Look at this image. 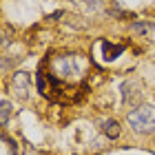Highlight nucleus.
I'll return each instance as SVG.
<instances>
[{
	"instance_id": "f257e3e1",
	"label": "nucleus",
	"mask_w": 155,
	"mask_h": 155,
	"mask_svg": "<svg viewBox=\"0 0 155 155\" xmlns=\"http://www.w3.org/2000/svg\"><path fill=\"white\" fill-rule=\"evenodd\" d=\"M51 69H53V78L60 82H73L84 73V60L78 53H62L55 55L51 60Z\"/></svg>"
},
{
	"instance_id": "f03ea898",
	"label": "nucleus",
	"mask_w": 155,
	"mask_h": 155,
	"mask_svg": "<svg viewBox=\"0 0 155 155\" xmlns=\"http://www.w3.org/2000/svg\"><path fill=\"white\" fill-rule=\"evenodd\" d=\"M126 122L135 133H153L155 131V107L153 104H140L126 113Z\"/></svg>"
},
{
	"instance_id": "7ed1b4c3",
	"label": "nucleus",
	"mask_w": 155,
	"mask_h": 155,
	"mask_svg": "<svg viewBox=\"0 0 155 155\" xmlns=\"http://www.w3.org/2000/svg\"><path fill=\"white\" fill-rule=\"evenodd\" d=\"M11 93L18 97V100H27L31 93V75L27 71H16L11 78V84H9Z\"/></svg>"
},
{
	"instance_id": "20e7f679",
	"label": "nucleus",
	"mask_w": 155,
	"mask_h": 155,
	"mask_svg": "<svg viewBox=\"0 0 155 155\" xmlns=\"http://www.w3.org/2000/svg\"><path fill=\"white\" fill-rule=\"evenodd\" d=\"M120 89H122L124 102L137 109V107H140V100H142V82H137V80H126Z\"/></svg>"
},
{
	"instance_id": "39448f33",
	"label": "nucleus",
	"mask_w": 155,
	"mask_h": 155,
	"mask_svg": "<svg viewBox=\"0 0 155 155\" xmlns=\"http://www.w3.org/2000/svg\"><path fill=\"white\" fill-rule=\"evenodd\" d=\"M100 131H102L109 140H117L120 135H122V126H120V122H117V120H113V117L102 120V122H100Z\"/></svg>"
},
{
	"instance_id": "423d86ee",
	"label": "nucleus",
	"mask_w": 155,
	"mask_h": 155,
	"mask_svg": "<svg viewBox=\"0 0 155 155\" xmlns=\"http://www.w3.org/2000/svg\"><path fill=\"white\" fill-rule=\"evenodd\" d=\"M122 51H124L122 45H113L109 40H102V58L107 62H113L117 55H122Z\"/></svg>"
},
{
	"instance_id": "0eeeda50",
	"label": "nucleus",
	"mask_w": 155,
	"mask_h": 155,
	"mask_svg": "<svg viewBox=\"0 0 155 155\" xmlns=\"http://www.w3.org/2000/svg\"><path fill=\"white\" fill-rule=\"evenodd\" d=\"M131 31L137 33L140 38H146L153 31V22H149V20H135V22H131Z\"/></svg>"
},
{
	"instance_id": "6e6552de",
	"label": "nucleus",
	"mask_w": 155,
	"mask_h": 155,
	"mask_svg": "<svg viewBox=\"0 0 155 155\" xmlns=\"http://www.w3.org/2000/svg\"><path fill=\"white\" fill-rule=\"evenodd\" d=\"M36 87H38L40 95L49 97V75L42 71V69H38V73H36Z\"/></svg>"
},
{
	"instance_id": "1a4fd4ad",
	"label": "nucleus",
	"mask_w": 155,
	"mask_h": 155,
	"mask_svg": "<svg viewBox=\"0 0 155 155\" xmlns=\"http://www.w3.org/2000/svg\"><path fill=\"white\" fill-rule=\"evenodd\" d=\"M11 113H13L11 104L7 100H2V102H0V126H7V122L11 120Z\"/></svg>"
},
{
	"instance_id": "9d476101",
	"label": "nucleus",
	"mask_w": 155,
	"mask_h": 155,
	"mask_svg": "<svg viewBox=\"0 0 155 155\" xmlns=\"http://www.w3.org/2000/svg\"><path fill=\"white\" fill-rule=\"evenodd\" d=\"M60 16H64V11H55V13H51L47 20H55V18H60Z\"/></svg>"
}]
</instances>
